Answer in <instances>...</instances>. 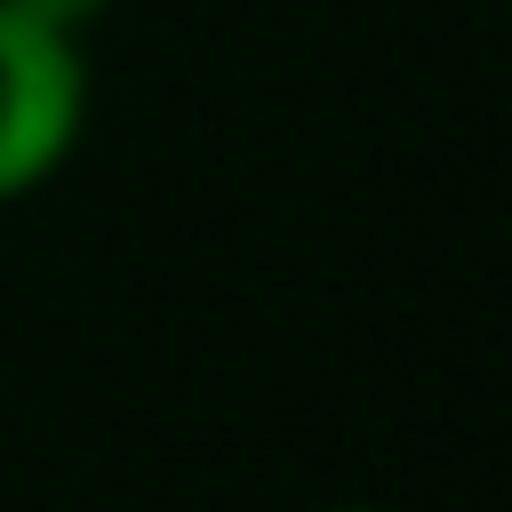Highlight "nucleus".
Returning a JSON list of instances; mask_svg holds the SVG:
<instances>
[{"label": "nucleus", "mask_w": 512, "mask_h": 512, "mask_svg": "<svg viewBox=\"0 0 512 512\" xmlns=\"http://www.w3.org/2000/svg\"><path fill=\"white\" fill-rule=\"evenodd\" d=\"M88 120V64L72 32H48L0 0V200L40 192Z\"/></svg>", "instance_id": "nucleus-1"}, {"label": "nucleus", "mask_w": 512, "mask_h": 512, "mask_svg": "<svg viewBox=\"0 0 512 512\" xmlns=\"http://www.w3.org/2000/svg\"><path fill=\"white\" fill-rule=\"evenodd\" d=\"M8 8H16V16H32V24H48V32H72V40H80L112 0H8Z\"/></svg>", "instance_id": "nucleus-2"}, {"label": "nucleus", "mask_w": 512, "mask_h": 512, "mask_svg": "<svg viewBox=\"0 0 512 512\" xmlns=\"http://www.w3.org/2000/svg\"><path fill=\"white\" fill-rule=\"evenodd\" d=\"M320 512H392V504H320Z\"/></svg>", "instance_id": "nucleus-3"}]
</instances>
